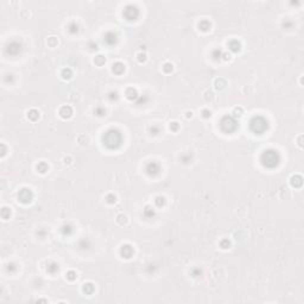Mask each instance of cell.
I'll use <instances>...</instances> for the list:
<instances>
[{
    "label": "cell",
    "mask_w": 304,
    "mask_h": 304,
    "mask_svg": "<svg viewBox=\"0 0 304 304\" xmlns=\"http://www.w3.org/2000/svg\"><path fill=\"white\" fill-rule=\"evenodd\" d=\"M123 142V136L117 130H109L104 136V144L108 149H117Z\"/></svg>",
    "instance_id": "6da1fadb"
},
{
    "label": "cell",
    "mask_w": 304,
    "mask_h": 304,
    "mask_svg": "<svg viewBox=\"0 0 304 304\" xmlns=\"http://www.w3.org/2000/svg\"><path fill=\"white\" fill-rule=\"evenodd\" d=\"M279 154L275 150H266L261 154V163L266 167H275L279 163Z\"/></svg>",
    "instance_id": "7a4b0ae2"
},
{
    "label": "cell",
    "mask_w": 304,
    "mask_h": 304,
    "mask_svg": "<svg viewBox=\"0 0 304 304\" xmlns=\"http://www.w3.org/2000/svg\"><path fill=\"white\" fill-rule=\"evenodd\" d=\"M250 126L254 133H263L265 130H267V121L261 117H254L251 120Z\"/></svg>",
    "instance_id": "3957f363"
},
{
    "label": "cell",
    "mask_w": 304,
    "mask_h": 304,
    "mask_svg": "<svg viewBox=\"0 0 304 304\" xmlns=\"http://www.w3.org/2000/svg\"><path fill=\"white\" fill-rule=\"evenodd\" d=\"M221 129L225 132H233L236 129V121L232 117H225L221 120Z\"/></svg>",
    "instance_id": "277c9868"
},
{
    "label": "cell",
    "mask_w": 304,
    "mask_h": 304,
    "mask_svg": "<svg viewBox=\"0 0 304 304\" xmlns=\"http://www.w3.org/2000/svg\"><path fill=\"white\" fill-rule=\"evenodd\" d=\"M20 50H21V45H20L19 43H17V42L10 43V44L7 45V48H6V52H7L8 55H12V56L18 55V54L20 52Z\"/></svg>",
    "instance_id": "5b68a950"
},
{
    "label": "cell",
    "mask_w": 304,
    "mask_h": 304,
    "mask_svg": "<svg viewBox=\"0 0 304 304\" xmlns=\"http://www.w3.org/2000/svg\"><path fill=\"white\" fill-rule=\"evenodd\" d=\"M18 198L23 203H29L32 200V192L30 191V189H21L18 194Z\"/></svg>",
    "instance_id": "8992f818"
},
{
    "label": "cell",
    "mask_w": 304,
    "mask_h": 304,
    "mask_svg": "<svg viewBox=\"0 0 304 304\" xmlns=\"http://www.w3.org/2000/svg\"><path fill=\"white\" fill-rule=\"evenodd\" d=\"M124 14H125V17H126L127 19L133 20V19H136V18L138 17V10H137L134 6H127V7L125 8Z\"/></svg>",
    "instance_id": "52a82bcc"
},
{
    "label": "cell",
    "mask_w": 304,
    "mask_h": 304,
    "mask_svg": "<svg viewBox=\"0 0 304 304\" xmlns=\"http://www.w3.org/2000/svg\"><path fill=\"white\" fill-rule=\"evenodd\" d=\"M146 171H148L149 175H156V173H158V171H159V166H158L157 163H153V162H152V163H150V164L148 165Z\"/></svg>",
    "instance_id": "ba28073f"
},
{
    "label": "cell",
    "mask_w": 304,
    "mask_h": 304,
    "mask_svg": "<svg viewBox=\"0 0 304 304\" xmlns=\"http://www.w3.org/2000/svg\"><path fill=\"white\" fill-rule=\"evenodd\" d=\"M132 254H133V250H132L131 246H129V245L123 246V248H121V256H123L124 258H131Z\"/></svg>",
    "instance_id": "9c48e42d"
},
{
    "label": "cell",
    "mask_w": 304,
    "mask_h": 304,
    "mask_svg": "<svg viewBox=\"0 0 304 304\" xmlns=\"http://www.w3.org/2000/svg\"><path fill=\"white\" fill-rule=\"evenodd\" d=\"M105 42H106L108 45H113V44L117 42V36H115L114 33H112V32H108V33H106V36H105Z\"/></svg>",
    "instance_id": "30bf717a"
},
{
    "label": "cell",
    "mask_w": 304,
    "mask_h": 304,
    "mask_svg": "<svg viewBox=\"0 0 304 304\" xmlns=\"http://www.w3.org/2000/svg\"><path fill=\"white\" fill-rule=\"evenodd\" d=\"M124 70H125V67H124V64H121V63H115V64L113 65V71L117 73V74H121Z\"/></svg>",
    "instance_id": "8fae6325"
},
{
    "label": "cell",
    "mask_w": 304,
    "mask_h": 304,
    "mask_svg": "<svg viewBox=\"0 0 304 304\" xmlns=\"http://www.w3.org/2000/svg\"><path fill=\"white\" fill-rule=\"evenodd\" d=\"M70 114H71L70 107H63V108L61 109V115H62L63 118H68V117H70Z\"/></svg>",
    "instance_id": "7c38bea8"
},
{
    "label": "cell",
    "mask_w": 304,
    "mask_h": 304,
    "mask_svg": "<svg viewBox=\"0 0 304 304\" xmlns=\"http://www.w3.org/2000/svg\"><path fill=\"white\" fill-rule=\"evenodd\" d=\"M229 46H231V50H233V51H239V49H240V44H239L236 40L231 42V43H229Z\"/></svg>",
    "instance_id": "4fadbf2b"
},
{
    "label": "cell",
    "mask_w": 304,
    "mask_h": 304,
    "mask_svg": "<svg viewBox=\"0 0 304 304\" xmlns=\"http://www.w3.org/2000/svg\"><path fill=\"white\" fill-rule=\"evenodd\" d=\"M93 290H94V288H93V285H92V284H84V286H83V291H84L86 294H92V292H93Z\"/></svg>",
    "instance_id": "5bb4252c"
},
{
    "label": "cell",
    "mask_w": 304,
    "mask_h": 304,
    "mask_svg": "<svg viewBox=\"0 0 304 304\" xmlns=\"http://www.w3.org/2000/svg\"><path fill=\"white\" fill-rule=\"evenodd\" d=\"M38 115H39V114H38V112H37V111H35V109H32V111H30V112H29V118H30V119H32V120H36V119L38 118Z\"/></svg>",
    "instance_id": "9a60e30c"
},
{
    "label": "cell",
    "mask_w": 304,
    "mask_h": 304,
    "mask_svg": "<svg viewBox=\"0 0 304 304\" xmlns=\"http://www.w3.org/2000/svg\"><path fill=\"white\" fill-rule=\"evenodd\" d=\"M37 169H38L40 172H45V171H46V169H48V166H46V164H45V163H40L39 165H37Z\"/></svg>",
    "instance_id": "2e32d148"
},
{
    "label": "cell",
    "mask_w": 304,
    "mask_h": 304,
    "mask_svg": "<svg viewBox=\"0 0 304 304\" xmlns=\"http://www.w3.org/2000/svg\"><path fill=\"white\" fill-rule=\"evenodd\" d=\"M58 270V266L56 265V264H51L50 266H48V271L50 272V273H54L55 271H57Z\"/></svg>",
    "instance_id": "e0dca14e"
},
{
    "label": "cell",
    "mask_w": 304,
    "mask_h": 304,
    "mask_svg": "<svg viewBox=\"0 0 304 304\" xmlns=\"http://www.w3.org/2000/svg\"><path fill=\"white\" fill-rule=\"evenodd\" d=\"M1 215H2V217H4V219L10 217V209H8V208H4V209H2V211H1Z\"/></svg>",
    "instance_id": "ac0fdd59"
},
{
    "label": "cell",
    "mask_w": 304,
    "mask_h": 304,
    "mask_svg": "<svg viewBox=\"0 0 304 304\" xmlns=\"http://www.w3.org/2000/svg\"><path fill=\"white\" fill-rule=\"evenodd\" d=\"M70 74H71V71H70L69 69H64V70H63V77H64V79H69V77H70Z\"/></svg>",
    "instance_id": "d6986e66"
},
{
    "label": "cell",
    "mask_w": 304,
    "mask_h": 304,
    "mask_svg": "<svg viewBox=\"0 0 304 304\" xmlns=\"http://www.w3.org/2000/svg\"><path fill=\"white\" fill-rule=\"evenodd\" d=\"M74 276H75L74 272H69V273H68V278H69V279H74V278H75Z\"/></svg>",
    "instance_id": "ffe728a7"
}]
</instances>
